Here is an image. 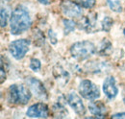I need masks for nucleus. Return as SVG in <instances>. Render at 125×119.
I'll use <instances>...</instances> for the list:
<instances>
[{"instance_id":"f257e3e1","label":"nucleus","mask_w":125,"mask_h":119,"mask_svg":"<svg viewBox=\"0 0 125 119\" xmlns=\"http://www.w3.org/2000/svg\"><path fill=\"white\" fill-rule=\"evenodd\" d=\"M31 26V18L24 7H17L12 13L10 18V31L13 35L24 33Z\"/></svg>"},{"instance_id":"f03ea898","label":"nucleus","mask_w":125,"mask_h":119,"mask_svg":"<svg viewBox=\"0 0 125 119\" xmlns=\"http://www.w3.org/2000/svg\"><path fill=\"white\" fill-rule=\"evenodd\" d=\"M31 98V90L23 85H13L9 89L10 102L16 105H26Z\"/></svg>"},{"instance_id":"7ed1b4c3","label":"nucleus","mask_w":125,"mask_h":119,"mask_svg":"<svg viewBox=\"0 0 125 119\" xmlns=\"http://www.w3.org/2000/svg\"><path fill=\"white\" fill-rule=\"evenodd\" d=\"M95 52V46L91 41H79L71 46L70 53L71 55L79 60H83L90 58Z\"/></svg>"},{"instance_id":"20e7f679","label":"nucleus","mask_w":125,"mask_h":119,"mask_svg":"<svg viewBox=\"0 0 125 119\" xmlns=\"http://www.w3.org/2000/svg\"><path fill=\"white\" fill-rule=\"evenodd\" d=\"M79 92L88 100H95L100 96L98 87L90 80H83L79 85Z\"/></svg>"},{"instance_id":"39448f33","label":"nucleus","mask_w":125,"mask_h":119,"mask_svg":"<svg viewBox=\"0 0 125 119\" xmlns=\"http://www.w3.org/2000/svg\"><path fill=\"white\" fill-rule=\"evenodd\" d=\"M29 49V41L27 40H17L9 45V51L16 60L22 59Z\"/></svg>"},{"instance_id":"423d86ee","label":"nucleus","mask_w":125,"mask_h":119,"mask_svg":"<svg viewBox=\"0 0 125 119\" xmlns=\"http://www.w3.org/2000/svg\"><path fill=\"white\" fill-rule=\"evenodd\" d=\"M27 87L31 90V92L39 99H46L47 94L42 82L36 78H29L27 81Z\"/></svg>"},{"instance_id":"0eeeda50","label":"nucleus","mask_w":125,"mask_h":119,"mask_svg":"<svg viewBox=\"0 0 125 119\" xmlns=\"http://www.w3.org/2000/svg\"><path fill=\"white\" fill-rule=\"evenodd\" d=\"M62 11L63 15L68 17L77 18L82 15V8L78 4L70 0H65L62 3Z\"/></svg>"},{"instance_id":"6e6552de","label":"nucleus","mask_w":125,"mask_h":119,"mask_svg":"<svg viewBox=\"0 0 125 119\" xmlns=\"http://www.w3.org/2000/svg\"><path fill=\"white\" fill-rule=\"evenodd\" d=\"M26 114L32 118H46L48 116V108L43 103H38L31 106L27 109Z\"/></svg>"},{"instance_id":"1a4fd4ad","label":"nucleus","mask_w":125,"mask_h":119,"mask_svg":"<svg viewBox=\"0 0 125 119\" xmlns=\"http://www.w3.org/2000/svg\"><path fill=\"white\" fill-rule=\"evenodd\" d=\"M103 91L109 99H114L117 95L118 89L116 88L115 80L114 77L109 76L105 79L104 84H103Z\"/></svg>"},{"instance_id":"9d476101","label":"nucleus","mask_w":125,"mask_h":119,"mask_svg":"<svg viewBox=\"0 0 125 119\" xmlns=\"http://www.w3.org/2000/svg\"><path fill=\"white\" fill-rule=\"evenodd\" d=\"M67 103L76 113H78V114H84L85 113L84 104H83L81 98L75 92H70L67 95Z\"/></svg>"},{"instance_id":"9b49d317","label":"nucleus","mask_w":125,"mask_h":119,"mask_svg":"<svg viewBox=\"0 0 125 119\" xmlns=\"http://www.w3.org/2000/svg\"><path fill=\"white\" fill-rule=\"evenodd\" d=\"M89 109L92 114H94L95 117H104L105 114L107 113V109L105 105L100 101H95L89 105Z\"/></svg>"},{"instance_id":"f8f14e48","label":"nucleus","mask_w":125,"mask_h":119,"mask_svg":"<svg viewBox=\"0 0 125 119\" xmlns=\"http://www.w3.org/2000/svg\"><path fill=\"white\" fill-rule=\"evenodd\" d=\"M95 19H96V15L92 14L87 16H85L81 21H80V29L86 30L88 32H93L94 27L95 26Z\"/></svg>"},{"instance_id":"ddd939ff","label":"nucleus","mask_w":125,"mask_h":119,"mask_svg":"<svg viewBox=\"0 0 125 119\" xmlns=\"http://www.w3.org/2000/svg\"><path fill=\"white\" fill-rule=\"evenodd\" d=\"M108 5H109L110 9L112 11H114L115 13H120L122 8L120 5V1L119 0H107Z\"/></svg>"},{"instance_id":"4468645a","label":"nucleus","mask_w":125,"mask_h":119,"mask_svg":"<svg viewBox=\"0 0 125 119\" xmlns=\"http://www.w3.org/2000/svg\"><path fill=\"white\" fill-rule=\"evenodd\" d=\"M111 50H112L111 42H110L109 40H105L101 43V47H100V49H99V53H100L101 55H108V54H110Z\"/></svg>"},{"instance_id":"2eb2a0df","label":"nucleus","mask_w":125,"mask_h":119,"mask_svg":"<svg viewBox=\"0 0 125 119\" xmlns=\"http://www.w3.org/2000/svg\"><path fill=\"white\" fill-rule=\"evenodd\" d=\"M63 25H64V34L67 35L69 34L71 31L74 30L75 27V22L72 20H68V19H64L63 20Z\"/></svg>"},{"instance_id":"dca6fc26","label":"nucleus","mask_w":125,"mask_h":119,"mask_svg":"<svg viewBox=\"0 0 125 119\" xmlns=\"http://www.w3.org/2000/svg\"><path fill=\"white\" fill-rule=\"evenodd\" d=\"M113 23H114V21H113V19L111 17H109V16L105 17L102 20V28H103V30L106 31V32L110 31L112 26H113Z\"/></svg>"},{"instance_id":"f3484780","label":"nucleus","mask_w":125,"mask_h":119,"mask_svg":"<svg viewBox=\"0 0 125 119\" xmlns=\"http://www.w3.org/2000/svg\"><path fill=\"white\" fill-rule=\"evenodd\" d=\"M78 3L80 6L87 8V9H91L94 7L95 5V0H78Z\"/></svg>"},{"instance_id":"a211bd4d","label":"nucleus","mask_w":125,"mask_h":119,"mask_svg":"<svg viewBox=\"0 0 125 119\" xmlns=\"http://www.w3.org/2000/svg\"><path fill=\"white\" fill-rule=\"evenodd\" d=\"M41 61L38 59H32L30 61V68L33 71H39L41 69Z\"/></svg>"},{"instance_id":"6ab92c4d","label":"nucleus","mask_w":125,"mask_h":119,"mask_svg":"<svg viewBox=\"0 0 125 119\" xmlns=\"http://www.w3.org/2000/svg\"><path fill=\"white\" fill-rule=\"evenodd\" d=\"M8 20V14L5 9H1V28L6 27Z\"/></svg>"},{"instance_id":"aec40b11","label":"nucleus","mask_w":125,"mask_h":119,"mask_svg":"<svg viewBox=\"0 0 125 119\" xmlns=\"http://www.w3.org/2000/svg\"><path fill=\"white\" fill-rule=\"evenodd\" d=\"M112 118H125V112H119L112 115Z\"/></svg>"},{"instance_id":"412c9836","label":"nucleus","mask_w":125,"mask_h":119,"mask_svg":"<svg viewBox=\"0 0 125 119\" xmlns=\"http://www.w3.org/2000/svg\"><path fill=\"white\" fill-rule=\"evenodd\" d=\"M5 79H6V74L4 73V68H3V65L1 64V83H3Z\"/></svg>"},{"instance_id":"4be33fe9","label":"nucleus","mask_w":125,"mask_h":119,"mask_svg":"<svg viewBox=\"0 0 125 119\" xmlns=\"http://www.w3.org/2000/svg\"><path fill=\"white\" fill-rule=\"evenodd\" d=\"M42 4H44V5H48L50 3V0H39Z\"/></svg>"},{"instance_id":"5701e85b","label":"nucleus","mask_w":125,"mask_h":119,"mask_svg":"<svg viewBox=\"0 0 125 119\" xmlns=\"http://www.w3.org/2000/svg\"><path fill=\"white\" fill-rule=\"evenodd\" d=\"M123 101H124V103H125V93H124V96H123Z\"/></svg>"},{"instance_id":"b1692460","label":"nucleus","mask_w":125,"mask_h":119,"mask_svg":"<svg viewBox=\"0 0 125 119\" xmlns=\"http://www.w3.org/2000/svg\"><path fill=\"white\" fill-rule=\"evenodd\" d=\"M124 35H125V29H124Z\"/></svg>"}]
</instances>
